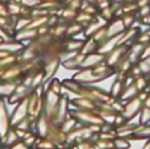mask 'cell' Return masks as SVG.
I'll return each instance as SVG.
<instances>
[{"label":"cell","mask_w":150,"mask_h":149,"mask_svg":"<svg viewBox=\"0 0 150 149\" xmlns=\"http://www.w3.org/2000/svg\"><path fill=\"white\" fill-rule=\"evenodd\" d=\"M44 84L32 91L28 96V116L32 120H37L44 112Z\"/></svg>","instance_id":"6da1fadb"},{"label":"cell","mask_w":150,"mask_h":149,"mask_svg":"<svg viewBox=\"0 0 150 149\" xmlns=\"http://www.w3.org/2000/svg\"><path fill=\"white\" fill-rule=\"evenodd\" d=\"M70 115L74 116L78 120V123H80L82 126H103L104 124L103 119L98 115V112L95 110H76L71 111Z\"/></svg>","instance_id":"7a4b0ae2"},{"label":"cell","mask_w":150,"mask_h":149,"mask_svg":"<svg viewBox=\"0 0 150 149\" xmlns=\"http://www.w3.org/2000/svg\"><path fill=\"white\" fill-rule=\"evenodd\" d=\"M61 100V95L52 90H45L44 92V114L52 120Z\"/></svg>","instance_id":"3957f363"},{"label":"cell","mask_w":150,"mask_h":149,"mask_svg":"<svg viewBox=\"0 0 150 149\" xmlns=\"http://www.w3.org/2000/svg\"><path fill=\"white\" fill-rule=\"evenodd\" d=\"M28 118V98L17 103L12 116H11V127H16L21 120Z\"/></svg>","instance_id":"277c9868"},{"label":"cell","mask_w":150,"mask_h":149,"mask_svg":"<svg viewBox=\"0 0 150 149\" xmlns=\"http://www.w3.org/2000/svg\"><path fill=\"white\" fill-rule=\"evenodd\" d=\"M142 107H144V103L141 102L138 98H133V99L128 100V102L124 104V108H122L121 114L124 115V118L127 119V120H129L130 118L137 115Z\"/></svg>","instance_id":"5b68a950"},{"label":"cell","mask_w":150,"mask_h":149,"mask_svg":"<svg viewBox=\"0 0 150 149\" xmlns=\"http://www.w3.org/2000/svg\"><path fill=\"white\" fill-rule=\"evenodd\" d=\"M11 129V116L5 107L4 98L0 99V136L1 139L7 135V132Z\"/></svg>","instance_id":"8992f818"},{"label":"cell","mask_w":150,"mask_h":149,"mask_svg":"<svg viewBox=\"0 0 150 149\" xmlns=\"http://www.w3.org/2000/svg\"><path fill=\"white\" fill-rule=\"evenodd\" d=\"M128 49H129V45H121V46L115 48L112 52L105 54V62L108 63L111 67H115V65H116L121 58H124L125 55H127Z\"/></svg>","instance_id":"52a82bcc"},{"label":"cell","mask_w":150,"mask_h":149,"mask_svg":"<svg viewBox=\"0 0 150 149\" xmlns=\"http://www.w3.org/2000/svg\"><path fill=\"white\" fill-rule=\"evenodd\" d=\"M32 91H33V90H32L30 87L26 86V84H24L23 82H21V83H18L17 86H16L15 91H13L12 95L8 96L7 99L9 100L11 103H18V102H21L23 99L28 98L29 95L32 94Z\"/></svg>","instance_id":"ba28073f"},{"label":"cell","mask_w":150,"mask_h":149,"mask_svg":"<svg viewBox=\"0 0 150 149\" xmlns=\"http://www.w3.org/2000/svg\"><path fill=\"white\" fill-rule=\"evenodd\" d=\"M52 120H50L49 118H47L46 115H45L44 112L41 114V116H40L38 119L36 120V132H37V136L41 137V139H44V137L47 136V133H49L50 128H52Z\"/></svg>","instance_id":"9c48e42d"},{"label":"cell","mask_w":150,"mask_h":149,"mask_svg":"<svg viewBox=\"0 0 150 149\" xmlns=\"http://www.w3.org/2000/svg\"><path fill=\"white\" fill-rule=\"evenodd\" d=\"M105 61V55L101 54L99 52H95V53H91V54H87L83 60L82 65H80V69H91L93 66L99 65L100 62Z\"/></svg>","instance_id":"30bf717a"},{"label":"cell","mask_w":150,"mask_h":149,"mask_svg":"<svg viewBox=\"0 0 150 149\" xmlns=\"http://www.w3.org/2000/svg\"><path fill=\"white\" fill-rule=\"evenodd\" d=\"M146 45H142V44H138V42H134L133 45H129V49H128V53H127V57L130 62L134 65L137 63L138 61L141 60V55H142V52L145 49Z\"/></svg>","instance_id":"8fae6325"},{"label":"cell","mask_w":150,"mask_h":149,"mask_svg":"<svg viewBox=\"0 0 150 149\" xmlns=\"http://www.w3.org/2000/svg\"><path fill=\"white\" fill-rule=\"evenodd\" d=\"M105 29H107V37H108V38H111V37H113V36H117V34H120V33L127 31L124 24H122L121 17L115 18L111 24H108V25L105 26Z\"/></svg>","instance_id":"7c38bea8"},{"label":"cell","mask_w":150,"mask_h":149,"mask_svg":"<svg viewBox=\"0 0 150 149\" xmlns=\"http://www.w3.org/2000/svg\"><path fill=\"white\" fill-rule=\"evenodd\" d=\"M25 49L24 44L20 41H7V42H1L0 44V50L7 52L9 54H17V53L23 52Z\"/></svg>","instance_id":"4fadbf2b"},{"label":"cell","mask_w":150,"mask_h":149,"mask_svg":"<svg viewBox=\"0 0 150 149\" xmlns=\"http://www.w3.org/2000/svg\"><path fill=\"white\" fill-rule=\"evenodd\" d=\"M38 37V33H37V29H29V28H24L21 29V31H18L17 33H16L15 36V40L16 41H25V40H28V41H33L34 38H37Z\"/></svg>","instance_id":"5bb4252c"},{"label":"cell","mask_w":150,"mask_h":149,"mask_svg":"<svg viewBox=\"0 0 150 149\" xmlns=\"http://www.w3.org/2000/svg\"><path fill=\"white\" fill-rule=\"evenodd\" d=\"M1 140H3V149L9 148V147H12L13 144H16V143L21 141V140L18 139L17 133H16V129L13 128V127H11V129L7 132V135H5Z\"/></svg>","instance_id":"9a60e30c"},{"label":"cell","mask_w":150,"mask_h":149,"mask_svg":"<svg viewBox=\"0 0 150 149\" xmlns=\"http://www.w3.org/2000/svg\"><path fill=\"white\" fill-rule=\"evenodd\" d=\"M138 92H140V91H138L137 87H136V86H134V83H133V84H130V86L124 87V91H122L121 96H120L119 99L125 104V103H127L128 100L133 99V98H137Z\"/></svg>","instance_id":"2e32d148"},{"label":"cell","mask_w":150,"mask_h":149,"mask_svg":"<svg viewBox=\"0 0 150 149\" xmlns=\"http://www.w3.org/2000/svg\"><path fill=\"white\" fill-rule=\"evenodd\" d=\"M78 126H80V123H78V120L74 116L69 115L67 118L63 120V123L61 124V129H62V132H65L66 135H69L70 132H73Z\"/></svg>","instance_id":"e0dca14e"},{"label":"cell","mask_w":150,"mask_h":149,"mask_svg":"<svg viewBox=\"0 0 150 149\" xmlns=\"http://www.w3.org/2000/svg\"><path fill=\"white\" fill-rule=\"evenodd\" d=\"M98 49H99V44L92 38V37H88V38L83 42V46H82V49H80V53L87 55V54H91V53L98 52Z\"/></svg>","instance_id":"ac0fdd59"},{"label":"cell","mask_w":150,"mask_h":149,"mask_svg":"<svg viewBox=\"0 0 150 149\" xmlns=\"http://www.w3.org/2000/svg\"><path fill=\"white\" fill-rule=\"evenodd\" d=\"M73 103L76 106V110H90V111L96 110V104L92 102V100L87 99V98L79 96L78 99H75Z\"/></svg>","instance_id":"d6986e66"},{"label":"cell","mask_w":150,"mask_h":149,"mask_svg":"<svg viewBox=\"0 0 150 149\" xmlns=\"http://www.w3.org/2000/svg\"><path fill=\"white\" fill-rule=\"evenodd\" d=\"M84 57H86V55L82 54V53L79 52L74 58H71V60L63 62V67H65V69H80V65H82Z\"/></svg>","instance_id":"ffe728a7"},{"label":"cell","mask_w":150,"mask_h":149,"mask_svg":"<svg viewBox=\"0 0 150 149\" xmlns=\"http://www.w3.org/2000/svg\"><path fill=\"white\" fill-rule=\"evenodd\" d=\"M124 82H122V79H116V81L113 82V84H112L111 87V91H109V95H111L112 98H115V99H119L120 96H121L122 91H124Z\"/></svg>","instance_id":"44dd1931"},{"label":"cell","mask_w":150,"mask_h":149,"mask_svg":"<svg viewBox=\"0 0 150 149\" xmlns=\"http://www.w3.org/2000/svg\"><path fill=\"white\" fill-rule=\"evenodd\" d=\"M134 137H140V139H150V124H140L138 127L134 128Z\"/></svg>","instance_id":"7402d4cb"},{"label":"cell","mask_w":150,"mask_h":149,"mask_svg":"<svg viewBox=\"0 0 150 149\" xmlns=\"http://www.w3.org/2000/svg\"><path fill=\"white\" fill-rule=\"evenodd\" d=\"M16 83H11V82H0V98H8L12 95V92L15 91Z\"/></svg>","instance_id":"603a6c76"},{"label":"cell","mask_w":150,"mask_h":149,"mask_svg":"<svg viewBox=\"0 0 150 149\" xmlns=\"http://www.w3.org/2000/svg\"><path fill=\"white\" fill-rule=\"evenodd\" d=\"M82 46H83V42L82 41H76V40H74V38L63 42V49L70 50V52H80Z\"/></svg>","instance_id":"cb8c5ba5"},{"label":"cell","mask_w":150,"mask_h":149,"mask_svg":"<svg viewBox=\"0 0 150 149\" xmlns=\"http://www.w3.org/2000/svg\"><path fill=\"white\" fill-rule=\"evenodd\" d=\"M55 148H57V145L50 139H47V137H44V139L38 137V141L36 144V149H55Z\"/></svg>","instance_id":"d4e9b609"},{"label":"cell","mask_w":150,"mask_h":149,"mask_svg":"<svg viewBox=\"0 0 150 149\" xmlns=\"http://www.w3.org/2000/svg\"><path fill=\"white\" fill-rule=\"evenodd\" d=\"M92 38L95 40L96 42H98L99 46H100L101 44H104V42L108 40V37H107V29H105V26H103V28H100L99 31H96L95 33L92 34Z\"/></svg>","instance_id":"484cf974"},{"label":"cell","mask_w":150,"mask_h":149,"mask_svg":"<svg viewBox=\"0 0 150 149\" xmlns=\"http://www.w3.org/2000/svg\"><path fill=\"white\" fill-rule=\"evenodd\" d=\"M121 20H122V24H124L125 29H129L133 26V24L137 21V16L134 13H125V15L121 16Z\"/></svg>","instance_id":"4316f807"},{"label":"cell","mask_w":150,"mask_h":149,"mask_svg":"<svg viewBox=\"0 0 150 149\" xmlns=\"http://www.w3.org/2000/svg\"><path fill=\"white\" fill-rule=\"evenodd\" d=\"M137 65H138V67H140L142 75H145V77H149L150 75V57L149 58H142V60H140L137 62Z\"/></svg>","instance_id":"83f0119b"},{"label":"cell","mask_w":150,"mask_h":149,"mask_svg":"<svg viewBox=\"0 0 150 149\" xmlns=\"http://www.w3.org/2000/svg\"><path fill=\"white\" fill-rule=\"evenodd\" d=\"M83 25L82 24H79V23H73V24H70V25H67V29H66V36H69V37H73L74 34H76V33H79V32H82L83 31Z\"/></svg>","instance_id":"f1b7e54d"},{"label":"cell","mask_w":150,"mask_h":149,"mask_svg":"<svg viewBox=\"0 0 150 149\" xmlns=\"http://www.w3.org/2000/svg\"><path fill=\"white\" fill-rule=\"evenodd\" d=\"M148 83H149V79L145 75H140L137 78H134V86L137 87L138 91H145V89L148 87Z\"/></svg>","instance_id":"f546056e"},{"label":"cell","mask_w":150,"mask_h":149,"mask_svg":"<svg viewBox=\"0 0 150 149\" xmlns=\"http://www.w3.org/2000/svg\"><path fill=\"white\" fill-rule=\"evenodd\" d=\"M7 7H8L9 16H17V15H20V11H21V4H20V3L11 0L9 4H8Z\"/></svg>","instance_id":"4dcf8cb0"},{"label":"cell","mask_w":150,"mask_h":149,"mask_svg":"<svg viewBox=\"0 0 150 149\" xmlns=\"http://www.w3.org/2000/svg\"><path fill=\"white\" fill-rule=\"evenodd\" d=\"M76 15H78V12L75 9H71V8H69V7H66L65 9L62 11V18L63 20H66V21H75V17H76Z\"/></svg>","instance_id":"1f68e13d"},{"label":"cell","mask_w":150,"mask_h":149,"mask_svg":"<svg viewBox=\"0 0 150 149\" xmlns=\"http://www.w3.org/2000/svg\"><path fill=\"white\" fill-rule=\"evenodd\" d=\"M113 147L116 149H128L129 148V140L124 137H116L113 140Z\"/></svg>","instance_id":"d6a6232c"},{"label":"cell","mask_w":150,"mask_h":149,"mask_svg":"<svg viewBox=\"0 0 150 149\" xmlns=\"http://www.w3.org/2000/svg\"><path fill=\"white\" fill-rule=\"evenodd\" d=\"M32 18L30 17H18L17 20H16V25H15V31L18 32L21 31V29L26 28V26L29 25V23H30Z\"/></svg>","instance_id":"836d02e7"},{"label":"cell","mask_w":150,"mask_h":149,"mask_svg":"<svg viewBox=\"0 0 150 149\" xmlns=\"http://www.w3.org/2000/svg\"><path fill=\"white\" fill-rule=\"evenodd\" d=\"M141 124H150V107H142L140 111Z\"/></svg>","instance_id":"e575fe53"},{"label":"cell","mask_w":150,"mask_h":149,"mask_svg":"<svg viewBox=\"0 0 150 149\" xmlns=\"http://www.w3.org/2000/svg\"><path fill=\"white\" fill-rule=\"evenodd\" d=\"M49 89L47 90H52V91H54V92H57V94H59L61 95V89H62V83H61L58 79H55V78H52L49 81Z\"/></svg>","instance_id":"d590c367"},{"label":"cell","mask_w":150,"mask_h":149,"mask_svg":"<svg viewBox=\"0 0 150 149\" xmlns=\"http://www.w3.org/2000/svg\"><path fill=\"white\" fill-rule=\"evenodd\" d=\"M101 11V17H104L107 21H109V20H112V17H115V13H113V9H112V7L109 5V7H107V8H104V9H100Z\"/></svg>","instance_id":"8d00e7d4"},{"label":"cell","mask_w":150,"mask_h":149,"mask_svg":"<svg viewBox=\"0 0 150 149\" xmlns=\"http://www.w3.org/2000/svg\"><path fill=\"white\" fill-rule=\"evenodd\" d=\"M41 0H20V4L28 8H36L40 5Z\"/></svg>","instance_id":"74e56055"},{"label":"cell","mask_w":150,"mask_h":149,"mask_svg":"<svg viewBox=\"0 0 150 149\" xmlns=\"http://www.w3.org/2000/svg\"><path fill=\"white\" fill-rule=\"evenodd\" d=\"M136 13H137L136 16H140V18H141V17H144V16H148V15H150V4L145 5V7L138 8V11H137Z\"/></svg>","instance_id":"f35d334b"},{"label":"cell","mask_w":150,"mask_h":149,"mask_svg":"<svg viewBox=\"0 0 150 149\" xmlns=\"http://www.w3.org/2000/svg\"><path fill=\"white\" fill-rule=\"evenodd\" d=\"M82 3H83V0H70V1L67 3V7L69 8H71V9H75V11H78L80 7H82Z\"/></svg>","instance_id":"ab89813d"},{"label":"cell","mask_w":150,"mask_h":149,"mask_svg":"<svg viewBox=\"0 0 150 149\" xmlns=\"http://www.w3.org/2000/svg\"><path fill=\"white\" fill-rule=\"evenodd\" d=\"M5 149H30V148H29L24 141H18V143H16V144H13L12 147L5 148Z\"/></svg>","instance_id":"60d3db41"},{"label":"cell","mask_w":150,"mask_h":149,"mask_svg":"<svg viewBox=\"0 0 150 149\" xmlns=\"http://www.w3.org/2000/svg\"><path fill=\"white\" fill-rule=\"evenodd\" d=\"M0 16H9L8 7L4 4V3H0Z\"/></svg>","instance_id":"b9f144b4"},{"label":"cell","mask_w":150,"mask_h":149,"mask_svg":"<svg viewBox=\"0 0 150 149\" xmlns=\"http://www.w3.org/2000/svg\"><path fill=\"white\" fill-rule=\"evenodd\" d=\"M136 4H137L138 8H141V7H145V5L150 4V0H136Z\"/></svg>","instance_id":"7bdbcfd3"},{"label":"cell","mask_w":150,"mask_h":149,"mask_svg":"<svg viewBox=\"0 0 150 149\" xmlns=\"http://www.w3.org/2000/svg\"><path fill=\"white\" fill-rule=\"evenodd\" d=\"M141 149H150V139H149L148 141L145 143V144H144V147L141 148Z\"/></svg>","instance_id":"ee69618b"},{"label":"cell","mask_w":150,"mask_h":149,"mask_svg":"<svg viewBox=\"0 0 150 149\" xmlns=\"http://www.w3.org/2000/svg\"><path fill=\"white\" fill-rule=\"evenodd\" d=\"M104 1H109V0H93V3H95V5L100 4V3H104Z\"/></svg>","instance_id":"f6af8a7d"},{"label":"cell","mask_w":150,"mask_h":149,"mask_svg":"<svg viewBox=\"0 0 150 149\" xmlns=\"http://www.w3.org/2000/svg\"><path fill=\"white\" fill-rule=\"evenodd\" d=\"M124 3H136V0H124Z\"/></svg>","instance_id":"bcb514c9"},{"label":"cell","mask_w":150,"mask_h":149,"mask_svg":"<svg viewBox=\"0 0 150 149\" xmlns=\"http://www.w3.org/2000/svg\"><path fill=\"white\" fill-rule=\"evenodd\" d=\"M0 149H3V140H1V136H0Z\"/></svg>","instance_id":"7dc6e473"},{"label":"cell","mask_w":150,"mask_h":149,"mask_svg":"<svg viewBox=\"0 0 150 149\" xmlns=\"http://www.w3.org/2000/svg\"><path fill=\"white\" fill-rule=\"evenodd\" d=\"M65 1H66V3H69V1H70V0H65Z\"/></svg>","instance_id":"c3c4849f"}]
</instances>
